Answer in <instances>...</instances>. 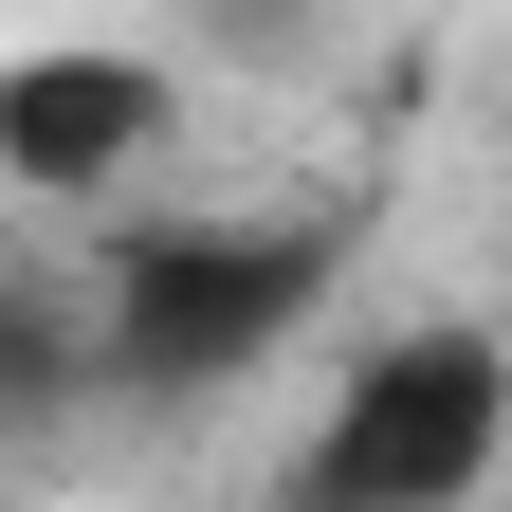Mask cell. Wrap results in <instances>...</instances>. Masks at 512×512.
I'll use <instances>...</instances> for the list:
<instances>
[{
    "mask_svg": "<svg viewBox=\"0 0 512 512\" xmlns=\"http://www.w3.org/2000/svg\"><path fill=\"white\" fill-rule=\"evenodd\" d=\"M330 256H348L330 202H311V220H128V238L92 256L110 384H128V403H202V384L275 366V348L311 330V293H330Z\"/></svg>",
    "mask_w": 512,
    "mask_h": 512,
    "instance_id": "obj_1",
    "label": "cell"
},
{
    "mask_svg": "<svg viewBox=\"0 0 512 512\" xmlns=\"http://www.w3.org/2000/svg\"><path fill=\"white\" fill-rule=\"evenodd\" d=\"M494 458H512V348L476 311H439L330 384V421L293 439V512H458Z\"/></svg>",
    "mask_w": 512,
    "mask_h": 512,
    "instance_id": "obj_2",
    "label": "cell"
},
{
    "mask_svg": "<svg viewBox=\"0 0 512 512\" xmlns=\"http://www.w3.org/2000/svg\"><path fill=\"white\" fill-rule=\"evenodd\" d=\"M165 128H183V74L128 55V37H37V55H0V183H19V202H110Z\"/></svg>",
    "mask_w": 512,
    "mask_h": 512,
    "instance_id": "obj_3",
    "label": "cell"
}]
</instances>
